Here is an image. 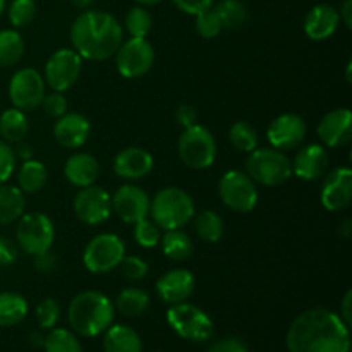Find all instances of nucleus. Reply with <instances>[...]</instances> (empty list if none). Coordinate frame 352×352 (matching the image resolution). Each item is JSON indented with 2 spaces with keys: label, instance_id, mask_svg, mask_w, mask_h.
<instances>
[{
  "label": "nucleus",
  "instance_id": "obj_44",
  "mask_svg": "<svg viewBox=\"0 0 352 352\" xmlns=\"http://www.w3.org/2000/svg\"><path fill=\"white\" fill-rule=\"evenodd\" d=\"M16 153L6 141H0V184H6L16 170Z\"/></svg>",
  "mask_w": 352,
  "mask_h": 352
},
{
  "label": "nucleus",
  "instance_id": "obj_31",
  "mask_svg": "<svg viewBox=\"0 0 352 352\" xmlns=\"http://www.w3.org/2000/svg\"><path fill=\"white\" fill-rule=\"evenodd\" d=\"M30 124H28L26 112L19 109H7L0 116V134L6 143H19L28 134Z\"/></svg>",
  "mask_w": 352,
  "mask_h": 352
},
{
  "label": "nucleus",
  "instance_id": "obj_12",
  "mask_svg": "<svg viewBox=\"0 0 352 352\" xmlns=\"http://www.w3.org/2000/svg\"><path fill=\"white\" fill-rule=\"evenodd\" d=\"M155 64V48L146 38H129L116 52V65L126 79H140L151 71Z\"/></svg>",
  "mask_w": 352,
  "mask_h": 352
},
{
  "label": "nucleus",
  "instance_id": "obj_45",
  "mask_svg": "<svg viewBox=\"0 0 352 352\" xmlns=\"http://www.w3.org/2000/svg\"><path fill=\"white\" fill-rule=\"evenodd\" d=\"M206 352H251L246 342L237 337H223V339L215 340Z\"/></svg>",
  "mask_w": 352,
  "mask_h": 352
},
{
  "label": "nucleus",
  "instance_id": "obj_56",
  "mask_svg": "<svg viewBox=\"0 0 352 352\" xmlns=\"http://www.w3.org/2000/svg\"><path fill=\"white\" fill-rule=\"evenodd\" d=\"M140 6H144V7H151V6H158V3H162L164 0H136Z\"/></svg>",
  "mask_w": 352,
  "mask_h": 352
},
{
  "label": "nucleus",
  "instance_id": "obj_5",
  "mask_svg": "<svg viewBox=\"0 0 352 352\" xmlns=\"http://www.w3.org/2000/svg\"><path fill=\"white\" fill-rule=\"evenodd\" d=\"M246 174L256 184L277 188L292 177L291 160L277 148H256L246 160Z\"/></svg>",
  "mask_w": 352,
  "mask_h": 352
},
{
  "label": "nucleus",
  "instance_id": "obj_10",
  "mask_svg": "<svg viewBox=\"0 0 352 352\" xmlns=\"http://www.w3.org/2000/svg\"><path fill=\"white\" fill-rule=\"evenodd\" d=\"M126 256V244L116 234H98L86 244L82 251V265L91 274H109L119 268Z\"/></svg>",
  "mask_w": 352,
  "mask_h": 352
},
{
  "label": "nucleus",
  "instance_id": "obj_47",
  "mask_svg": "<svg viewBox=\"0 0 352 352\" xmlns=\"http://www.w3.org/2000/svg\"><path fill=\"white\" fill-rule=\"evenodd\" d=\"M34 258V268H36L40 274H54L55 270H57L58 267V258L57 254L52 253V250L45 251V253L38 254V256H33Z\"/></svg>",
  "mask_w": 352,
  "mask_h": 352
},
{
  "label": "nucleus",
  "instance_id": "obj_51",
  "mask_svg": "<svg viewBox=\"0 0 352 352\" xmlns=\"http://www.w3.org/2000/svg\"><path fill=\"white\" fill-rule=\"evenodd\" d=\"M339 17H340V23L351 30L352 28V0H344L342 6L339 9Z\"/></svg>",
  "mask_w": 352,
  "mask_h": 352
},
{
  "label": "nucleus",
  "instance_id": "obj_18",
  "mask_svg": "<svg viewBox=\"0 0 352 352\" xmlns=\"http://www.w3.org/2000/svg\"><path fill=\"white\" fill-rule=\"evenodd\" d=\"M323 146L340 148L352 140V113L349 109H333L322 117L316 127Z\"/></svg>",
  "mask_w": 352,
  "mask_h": 352
},
{
  "label": "nucleus",
  "instance_id": "obj_38",
  "mask_svg": "<svg viewBox=\"0 0 352 352\" xmlns=\"http://www.w3.org/2000/svg\"><path fill=\"white\" fill-rule=\"evenodd\" d=\"M195 28H196V33H198L201 38H205V40H212V38L219 36V34L223 31V26L219 14H217L215 7L212 6L210 9L196 14Z\"/></svg>",
  "mask_w": 352,
  "mask_h": 352
},
{
  "label": "nucleus",
  "instance_id": "obj_16",
  "mask_svg": "<svg viewBox=\"0 0 352 352\" xmlns=\"http://www.w3.org/2000/svg\"><path fill=\"white\" fill-rule=\"evenodd\" d=\"M151 198L143 188L134 184H124L112 195V213H116L124 223L134 226L150 215Z\"/></svg>",
  "mask_w": 352,
  "mask_h": 352
},
{
  "label": "nucleus",
  "instance_id": "obj_27",
  "mask_svg": "<svg viewBox=\"0 0 352 352\" xmlns=\"http://www.w3.org/2000/svg\"><path fill=\"white\" fill-rule=\"evenodd\" d=\"M113 306L120 315L127 318H138L150 308V296L141 287H126L117 294Z\"/></svg>",
  "mask_w": 352,
  "mask_h": 352
},
{
  "label": "nucleus",
  "instance_id": "obj_46",
  "mask_svg": "<svg viewBox=\"0 0 352 352\" xmlns=\"http://www.w3.org/2000/svg\"><path fill=\"white\" fill-rule=\"evenodd\" d=\"M172 2L181 12L188 14V16H196V14L210 9L215 0H172Z\"/></svg>",
  "mask_w": 352,
  "mask_h": 352
},
{
  "label": "nucleus",
  "instance_id": "obj_49",
  "mask_svg": "<svg viewBox=\"0 0 352 352\" xmlns=\"http://www.w3.org/2000/svg\"><path fill=\"white\" fill-rule=\"evenodd\" d=\"M175 119H177L179 126H181L182 129H188V127L198 124V112H196L195 107L181 105L175 110Z\"/></svg>",
  "mask_w": 352,
  "mask_h": 352
},
{
  "label": "nucleus",
  "instance_id": "obj_19",
  "mask_svg": "<svg viewBox=\"0 0 352 352\" xmlns=\"http://www.w3.org/2000/svg\"><path fill=\"white\" fill-rule=\"evenodd\" d=\"M196 287V278L186 268H175L162 275L155 284L158 298L167 305H179L188 301Z\"/></svg>",
  "mask_w": 352,
  "mask_h": 352
},
{
  "label": "nucleus",
  "instance_id": "obj_50",
  "mask_svg": "<svg viewBox=\"0 0 352 352\" xmlns=\"http://www.w3.org/2000/svg\"><path fill=\"white\" fill-rule=\"evenodd\" d=\"M337 315H339L340 320H342V322L351 329V322H352V291L351 289L346 292V294H344L342 302H340V313H337Z\"/></svg>",
  "mask_w": 352,
  "mask_h": 352
},
{
  "label": "nucleus",
  "instance_id": "obj_25",
  "mask_svg": "<svg viewBox=\"0 0 352 352\" xmlns=\"http://www.w3.org/2000/svg\"><path fill=\"white\" fill-rule=\"evenodd\" d=\"M103 351L105 352H143V340L140 333L129 325H110L103 332Z\"/></svg>",
  "mask_w": 352,
  "mask_h": 352
},
{
  "label": "nucleus",
  "instance_id": "obj_17",
  "mask_svg": "<svg viewBox=\"0 0 352 352\" xmlns=\"http://www.w3.org/2000/svg\"><path fill=\"white\" fill-rule=\"evenodd\" d=\"M320 201L329 212H342L352 201V170L337 167L325 177L320 192Z\"/></svg>",
  "mask_w": 352,
  "mask_h": 352
},
{
  "label": "nucleus",
  "instance_id": "obj_30",
  "mask_svg": "<svg viewBox=\"0 0 352 352\" xmlns=\"http://www.w3.org/2000/svg\"><path fill=\"white\" fill-rule=\"evenodd\" d=\"M26 210V198L24 192L16 186L0 184V226L19 220Z\"/></svg>",
  "mask_w": 352,
  "mask_h": 352
},
{
  "label": "nucleus",
  "instance_id": "obj_8",
  "mask_svg": "<svg viewBox=\"0 0 352 352\" xmlns=\"http://www.w3.org/2000/svg\"><path fill=\"white\" fill-rule=\"evenodd\" d=\"M17 248L28 256H38L52 250L55 241V226L50 217L41 212L23 213L16 227Z\"/></svg>",
  "mask_w": 352,
  "mask_h": 352
},
{
  "label": "nucleus",
  "instance_id": "obj_37",
  "mask_svg": "<svg viewBox=\"0 0 352 352\" xmlns=\"http://www.w3.org/2000/svg\"><path fill=\"white\" fill-rule=\"evenodd\" d=\"M124 28L131 34V38H146L153 28L151 14L144 6L131 7L124 19Z\"/></svg>",
  "mask_w": 352,
  "mask_h": 352
},
{
  "label": "nucleus",
  "instance_id": "obj_1",
  "mask_svg": "<svg viewBox=\"0 0 352 352\" xmlns=\"http://www.w3.org/2000/svg\"><path fill=\"white\" fill-rule=\"evenodd\" d=\"M285 346L289 352H349L351 329L330 309H306L292 320Z\"/></svg>",
  "mask_w": 352,
  "mask_h": 352
},
{
  "label": "nucleus",
  "instance_id": "obj_41",
  "mask_svg": "<svg viewBox=\"0 0 352 352\" xmlns=\"http://www.w3.org/2000/svg\"><path fill=\"white\" fill-rule=\"evenodd\" d=\"M60 305L57 299L45 298L38 302L36 306V320L43 330H52L57 327L58 320H60Z\"/></svg>",
  "mask_w": 352,
  "mask_h": 352
},
{
  "label": "nucleus",
  "instance_id": "obj_13",
  "mask_svg": "<svg viewBox=\"0 0 352 352\" xmlns=\"http://www.w3.org/2000/svg\"><path fill=\"white\" fill-rule=\"evenodd\" d=\"M45 79L36 69L24 67L14 72L9 81V100L14 109L31 112L38 109L45 96Z\"/></svg>",
  "mask_w": 352,
  "mask_h": 352
},
{
  "label": "nucleus",
  "instance_id": "obj_43",
  "mask_svg": "<svg viewBox=\"0 0 352 352\" xmlns=\"http://www.w3.org/2000/svg\"><path fill=\"white\" fill-rule=\"evenodd\" d=\"M40 107L43 109V112L47 113L48 117H52V119H58V117H62L64 113H67V100H65L64 93H45Z\"/></svg>",
  "mask_w": 352,
  "mask_h": 352
},
{
  "label": "nucleus",
  "instance_id": "obj_23",
  "mask_svg": "<svg viewBox=\"0 0 352 352\" xmlns=\"http://www.w3.org/2000/svg\"><path fill=\"white\" fill-rule=\"evenodd\" d=\"M340 24L339 10L330 3H318L311 7L305 17V34L313 41H325L333 36Z\"/></svg>",
  "mask_w": 352,
  "mask_h": 352
},
{
  "label": "nucleus",
  "instance_id": "obj_3",
  "mask_svg": "<svg viewBox=\"0 0 352 352\" xmlns=\"http://www.w3.org/2000/svg\"><path fill=\"white\" fill-rule=\"evenodd\" d=\"M116 318V306L100 291H82L72 298L67 308V320L72 332L81 337H98Z\"/></svg>",
  "mask_w": 352,
  "mask_h": 352
},
{
  "label": "nucleus",
  "instance_id": "obj_53",
  "mask_svg": "<svg viewBox=\"0 0 352 352\" xmlns=\"http://www.w3.org/2000/svg\"><path fill=\"white\" fill-rule=\"evenodd\" d=\"M337 234H339L340 237H344V239H349L352 236V220L351 219L344 220V222L339 226V229H337Z\"/></svg>",
  "mask_w": 352,
  "mask_h": 352
},
{
  "label": "nucleus",
  "instance_id": "obj_33",
  "mask_svg": "<svg viewBox=\"0 0 352 352\" xmlns=\"http://www.w3.org/2000/svg\"><path fill=\"white\" fill-rule=\"evenodd\" d=\"M26 45L17 30L0 31V69L12 67L23 58Z\"/></svg>",
  "mask_w": 352,
  "mask_h": 352
},
{
  "label": "nucleus",
  "instance_id": "obj_29",
  "mask_svg": "<svg viewBox=\"0 0 352 352\" xmlns=\"http://www.w3.org/2000/svg\"><path fill=\"white\" fill-rule=\"evenodd\" d=\"M30 306L19 292H0V327H16L28 316Z\"/></svg>",
  "mask_w": 352,
  "mask_h": 352
},
{
  "label": "nucleus",
  "instance_id": "obj_42",
  "mask_svg": "<svg viewBox=\"0 0 352 352\" xmlns=\"http://www.w3.org/2000/svg\"><path fill=\"white\" fill-rule=\"evenodd\" d=\"M119 268L124 277L131 282L143 280L148 275V270H150L148 263L141 256H124Z\"/></svg>",
  "mask_w": 352,
  "mask_h": 352
},
{
  "label": "nucleus",
  "instance_id": "obj_15",
  "mask_svg": "<svg viewBox=\"0 0 352 352\" xmlns=\"http://www.w3.org/2000/svg\"><path fill=\"white\" fill-rule=\"evenodd\" d=\"M306 134H308L306 120L298 113L285 112L272 120L267 129V140L270 141L272 148L289 151L301 146L302 141L306 140Z\"/></svg>",
  "mask_w": 352,
  "mask_h": 352
},
{
  "label": "nucleus",
  "instance_id": "obj_21",
  "mask_svg": "<svg viewBox=\"0 0 352 352\" xmlns=\"http://www.w3.org/2000/svg\"><path fill=\"white\" fill-rule=\"evenodd\" d=\"M153 157L140 146H127L113 158V172L124 181H140L153 170Z\"/></svg>",
  "mask_w": 352,
  "mask_h": 352
},
{
  "label": "nucleus",
  "instance_id": "obj_22",
  "mask_svg": "<svg viewBox=\"0 0 352 352\" xmlns=\"http://www.w3.org/2000/svg\"><path fill=\"white\" fill-rule=\"evenodd\" d=\"M89 134H91V124H89L88 117L82 116V113H64L55 120V141L60 146L69 148V150H78V148L85 146Z\"/></svg>",
  "mask_w": 352,
  "mask_h": 352
},
{
  "label": "nucleus",
  "instance_id": "obj_20",
  "mask_svg": "<svg viewBox=\"0 0 352 352\" xmlns=\"http://www.w3.org/2000/svg\"><path fill=\"white\" fill-rule=\"evenodd\" d=\"M330 157L329 151L323 144L311 143L302 146L301 150L296 153L294 160L291 162L292 165V175L306 182L316 181V179L323 177L329 168Z\"/></svg>",
  "mask_w": 352,
  "mask_h": 352
},
{
  "label": "nucleus",
  "instance_id": "obj_26",
  "mask_svg": "<svg viewBox=\"0 0 352 352\" xmlns=\"http://www.w3.org/2000/svg\"><path fill=\"white\" fill-rule=\"evenodd\" d=\"M48 181V170L45 164L40 160H31L23 162V165L17 170V188L24 192V195H34L40 192L41 189L47 186Z\"/></svg>",
  "mask_w": 352,
  "mask_h": 352
},
{
  "label": "nucleus",
  "instance_id": "obj_54",
  "mask_svg": "<svg viewBox=\"0 0 352 352\" xmlns=\"http://www.w3.org/2000/svg\"><path fill=\"white\" fill-rule=\"evenodd\" d=\"M43 342H45V336L41 332H33L30 336L31 347H43Z\"/></svg>",
  "mask_w": 352,
  "mask_h": 352
},
{
  "label": "nucleus",
  "instance_id": "obj_11",
  "mask_svg": "<svg viewBox=\"0 0 352 352\" xmlns=\"http://www.w3.org/2000/svg\"><path fill=\"white\" fill-rule=\"evenodd\" d=\"M82 71V58L74 48H58L45 64V85L52 91L65 93L78 82Z\"/></svg>",
  "mask_w": 352,
  "mask_h": 352
},
{
  "label": "nucleus",
  "instance_id": "obj_7",
  "mask_svg": "<svg viewBox=\"0 0 352 352\" xmlns=\"http://www.w3.org/2000/svg\"><path fill=\"white\" fill-rule=\"evenodd\" d=\"M177 151L186 167L205 170L215 164L217 140L208 127L195 124L182 131L177 141Z\"/></svg>",
  "mask_w": 352,
  "mask_h": 352
},
{
  "label": "nucleus",
  "instance_id": "obj_36",
  "mask_svg": "<svg viewBox=\"0 0 352 352\" xmlns=\"http://www.w3.org/2000/svg\"><path fill=\"white\" fill-rule=\"evenodd\" d=\"M229 140L237 151L251 153V151L258 148L260 138H258V131L250 122H246V120H237V122H234L230 126Z\"/></svg>",
  "mask_w": 352,
  "mask_h": 352
},
{
  "label": "nucleus",
  "instance_id": "obj_6",
  "mask_svg": "<svg viewBox=\"0 0 352 352\" xmlns=\"http://www.w3.org/2000/svg\"><path fill=\"white\" fill-rule=\"evenodd\" d=\"M167 323L181 339L195 344L208 342L215 333L213 320L201 308L188 301L172 305L167 309Z\"/></svg>",
  "mask_w": 352,
  "mask_h": 352
},
{
  "label": "nucleus",
  "instance_id": "obj_58",
  "mask_svg": "<svg viewBox=\"0 0 352 352\" xmlns=\"http://www.w3.org/2000/svg\"><path fill=\"white\" fill-rule=\"evenodd\" d=\"M6 6H7V0H0V16H2L3 10H6Z\"/></svg>",
  "mask_w": 352,
  "mask_h": 352
},
{
  "label": "nucleus",
  "instance_id": "obj_2",
  "mask_svg": "<svg viewBox=\"0 0 352 352\" xmlns=\"http://www.w3.org/2000/svg\"><path fill=\"white\" fill-rule=\"evenodd\" d=\"M69 36L81 58L102 62L119 50L124 41V28L112 14L86 9L72 21Z\"/></svg>",
  "mask_w": 352,
  "mask_h": 352
},
{
  "label": "nucleus",
  "instance_id": "obj_59",
  "mask_svg": "<svg viewBox=\"0 0 352 352\" xmlns=\"http://www.w3.org/2000/svg\"><path fill=\"white\" fill-rule=\"evenodd\" d=\"M153 352H158V351H153Z\"/></svg>",
  "mask_w": 352,
  "mask_h": 352
},
{
  "label": "nucleus",
  "instance_id": "obj_35",
  "mask_svg": "<svg viewBox=\"0 0 352 352\" xmlns=\"http://www.w3.org/2000/svg\"><path fill=\"white\" fill-rule=\"evenodd\" d=\"M45 352H82L78 336L69 329H52L45 336Z\"/></svg>",
  "mask_w": 352,
  "mask_h": 352
},
{
  "label": "nucleus",
  "instance_id": "obj_55",
  "mask_svg": "<svg viewBox=\"0 0 352 352\" xmlns=\"http://www.w3.org/2000/svg\"><path fill=\"white\" fill-rule=\"evenodd\" d=\"M69 2H71L72 6L76 7V9L86 10V9H89V7H91L93 0H69Z\"/></svg>",
  "mask_w": 352,
  "mask_h": 352
},
{
  "label": "nucleus",
  "instance_id": "obj_57",
  "mask_svg": "<svg viewBox=\"0 0 352 352\" xmlns=\"http://www.w3.org/2000/svg\"><path fill=\"white\" fill-rule=\"evenodd\" d=\"M351 71H352V62H349V64H347V71H346V81L347 82L352 81V79H351Z\"/></svg>",
  "mask_w": 352,
  "mask_h": 352
},
{
  "label": "nucleus",
  "instance_id": "obj_14",
  "mask_svg": "<svg viewBox=\"0 0 352 352\" xmlns=\"http://www.w3.org/2000/svg\"><path fill=\"white\" fill-rule=\"evenodd\" d=\"M72 210L86 226H100L112 215V196L95 184L79 188L72 199Z\"/></svg>",
  "mask_w": 352,
  "mask_h": 352
},
{
  "label": "nucleus",
  "instance_id": "obj_4",
  "mask_svg": "<svg viewBox=\"0 0 352 352\" xmlns=\"http://www.w3.org/2000/svg\"><path fill=\"white\" fill-rule=\"evenodd\" d=\"M195 213L196 208L191 196L175 186L160 189L150 201L151 220L162 230L182 229L191 222Z\"/></svg>",
  "mask_w": 352,
  "mask_h": 352
},
{
  "label": "nucleus",
  "instance_id": "obj_24",
  "mask_svg": "<svg viewBox=\"0 0 352 352\" xmlns=\"http://www.w3.org/2000/svg\"><path fill=\"white\" fill-rule=\"evenodd\" d=\"M64 175L76 188H86L95 184L100 175V164L91 153L78 151L71 155L64 164Z\"/></svg>",
  "mask_w": 352,
  "mask_h": 352
},
{
  "label": "nucleus",
  "instance_id": "obj_9",
  "mask_svg": "<svg viewBox=\"0 0 352 352\" xmlns=\"http://www.w3.org/2000/svg\"><path fill=\"white\" fill-rule=\"evenodd\" d=\"M219 196L223 205L236 213H251L258 205L256 182L243 170H227L219 181Z\"/></svg>",
  "mask_w": 352,
  "mask_h": 352
},
{
  "label": "nucleus",
  "instance_id": "obj_34",
  "mask_svg": "<svg viewBox=\"0 0 352 352\" xmlns=\"http://www.w3.org/2000/svg\"><path fill=\"white\" fill-rule=\"evenodd\" d=\"M213 7L222 21L223 30H237L248 21V7L243 0H220Z\"/></svg>",
  "mask_w": 352,
  "mask_h": 352
},
{
  "label": "nucleus",
  "instance_id": "obj_28",
  "mask_svg": "<svg viewBox=\"0 0 352 352\" xmlns=\"http://www.w3.org/2000/svg\"><path fill=\"white\" fill-rule=\"evenodd\" d=\"M160 246L165 256L174 261H186L191 258L195 244L188 232L182 229L165 230L160 237Z\"/></svg>",
  "mask_w": 352,
  "mask_h": 352
},
{
  "label": "nucleus",
  "instance_id": "obj_52",
  "mask_svg": "<svg viewBox=\"0 0 352 352\" xmlns=\"http://www.w3.org/2000/svg\"><path fill=\"white\" fill-rule=\"evenodd\" d=\"M14 153H16V158L26 162V160H31V158H33V148H31V144L24 143V141H19V143H17V146L14 148Z\"/></svg>",
  "mask_w": 352,
  "mask_h": 352
},
{
  "label": "nucleus",
  "instance_id": "obj_40",
  "mask_svg": "<svg viewBox=\"0 0 352 352\" xmlns=\"http://www.w3.org/2000/svg\"><path fill=\"white\" fill-rule=\"evenodd\" d=\"M38 7L34 0H12L9 6V21L14 28H26L36 17Z\"/></svg>",
  "mask_w": 352,
  "mask_h": 352
},
{
  "label": "nucleus",
  "instance_id": "obj_39",
  "mask_svg": "<svg viewBox=\"0 0 352 352\" xmlns=\"http://www.w3.org/2000/svg\"><path fill=\"white\" fill-rule=\"evenodd\" d=\"M134 241L144 250H153L160 244L162 229L151 219H143L134 223Z\"/></svg>",
  "mask_w": 352,
  "mask_h": 352
},
{
  "label": "nucleus",
  "instance_id": "obj_32",
  "mask_svg": "<svg viewBox=\"0 0 352 352\" xmlns=\"http://www.w3.org/2000/svg\"><path fill=\"white\" fill-rule=\"evenodd\" d=\"M195 230L205 243H219L226 232V223L222 217L213 210H203V212L195 213Z\"/></svg>",
  "mask_w": 352,
  "mask_h": 352
},
{
  "label": "nucleus",
  "instance_id": "obj_48",
  "mask_svg": "<svg viewBox=\"0 0 352 352\" xmlns=\"http://www.w3.org/2000/svg\"><path fill=\"white\" fill-rule=\"evenodd\" d=\"M17 256H19V250L16 244L7 237H0V267H9L16 263Z\"/></svg>",
  "mask_w": 352,
  "mask_h": 352
}]
</instances>
